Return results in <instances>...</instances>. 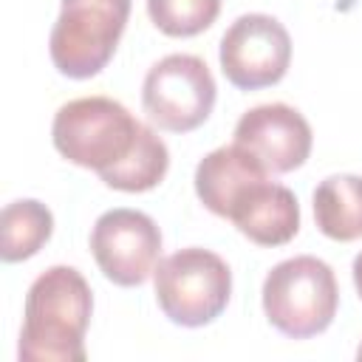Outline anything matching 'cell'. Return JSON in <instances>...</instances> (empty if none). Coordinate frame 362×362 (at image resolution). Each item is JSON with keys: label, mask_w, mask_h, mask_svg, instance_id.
Instances as JSON below:
<instances>
[{"label": "cell", "mask_w": 362, "mask_h": 362, "mask_svg": "<svg viewBox=\"0 0 362 362\" xmlns=\"http://www.w3.org/2000/svg\"><path fill=\"white\" fill-rule=\"evenodd\" d=\"M215 79L206 62L195 54H167L158 59L141 85V107L147 119L170 133L201 127L215 107Z\"/></svg>", "instance_id": "6"}, {"label": "cell", "mask_w": 362, "mask_h": 362, "mask_svg": "<svg viewBox=\"0 0 362 362\" xmlns=\"http://www.w3.org/2000/svg\"><path fill=\"white\" fill-rule=\"evenodd\" d=\"M356 356H359V359H362V342H359V348H356Z\"/></svg>", "instance_id": "17"}, {"label": "cell", "mask_w": 362, "mask_h": 362, "mask_svg": "<svg viewBox=\"0 0 362 362\" xmlns=\"http://www.w3.org/2000/svg\"><path fill=\"white\" fill-rule=\"evenodd\" d=\"M351 274H354V286H356V294H359V300H362V252L354 257Z\"/></svg>", "instance_id": "16"}, {"label": "cell", "mask_w": 362, "mask_h": 362, "mask_svg": "<svg viewBox=\"0 0 362 362\" xmlns=\"http://www.w3.org/2000/svg\"><path fill=\"white\" fill-rule=\"evenodd\" d=\"M130 0H62L48 37L54 68L68 79L96 76L124 34Z\"/></svg>", "instance_id": "5"}, {"label": "cell", "mask_w": 362, "mask_h": 362, "mask_svg": "<svg viewBox=\"0 0 362 362\" xmlns=\"http://www.w3.org/2000/svg\"><path fill=\"white\" fill-rule=\"evenodd\" d=\"M260 294L269 325L288 339H308L322 334L339 308V286L334 269L314 255L280 260L266 274Z\"/></svg>", "instance_id": "3"}, {"label": "cell", "mask_w": 362, "mask_h": 362, "mask_svg": "<svg viewBox=\"0 0 362 362\" xmlns=\"http://www.w3.org/2000/svg\"><path fill=\"white\" fill-rule=\"evenodd\" d=\"M90 314L93 294L82 272L74 266L45 269L25 294L20 362H82Z\"/></svg>", "instance_id": "1"}, {"label": "cell", "mask_w": 362, "mask_h": 362, "mask_svg": "<svg viewBox=\"0 0 362 362\" xmlns=\"http://www.w3.org/2000/svg\"><path fill=\"white\" fill-rule=\"evenodd\" d=\"M153 286L156 303L170 322L181 328H201L226 311L232 297V272L221 255L187 246L158 260Z\"/></svg>", "instance_id": "4"}, {"label": "cell", "mask_w": 362, "mask_h": 362, "mask_svg": "<svg viewBox=\"0 0 362 362\" xmlns=\"http://www.w3.org/2000/svg\"><path fill=\"white\" fill-rule=\"evenodd\" d=\"M314 221L331 240L351 243L362 238V178L351 173L328 175L314 189Z\"/></svg>", "instance_id": "12"}, {"label": "cell", "mask_w": 362, "mask_h": 362, "mask_svg": "<svg viewBox=\"0 0 362 362\" xmlns=\"http://www.w3.org/2000/svg\"><path fill=\"white\" fill-rule=\"evenodd\" d=\"M54 235V215L34 198H20L3 206L0 215V257L20 263L34 257Z\"/></svg>", "instance_id": "13"}, {"label": "cell", "mask_w": 362, "mask_h": 362, "mask_svg": "<svg viewBox=\"0 0 362 362\" xmlns=\"http://www.w3.org/2000/svg\"><path fill=\"white\" fill-rule=\"evenodd\" d=\"M147 14L167 37H195L218 20L221 0H147Z\"/></svg>", "instance_id": "15"}, {"label": "cell", "mask_w": 362, "mask_h": 362, "mask_svg": "<svg viewBox=\"0 0 362 362\" xmlns=\"http://www.w3.org/2000/svg\"><path fill=\"white\" fill-rule=\"evenodd\" d=\"M226 221L257 246H283L300 232V204L288 187L266 175L235 198Z\"/></svg>", "instance_id": "10"}, {"label": "cell", "mask_w": 362, "mask_h": 362, "mask_svg": "<svg viewBox=\"0 0 362 362\" xmlns=\"http://www.w3.org/2000/svg\"><path fill=\"white\" fill-rule=\"evenodd\" d=\"M144 122L122 102L107 96H82L65 102L51 122V141L62 158L93 170L99 178L116 170L139 144Z\"/></svg>", "instance_id": "2"}, {"label": "cell", "mask_w": 362, "mask_h": 362, "mask_svg": "<svg viewBox=\"0 0 362 362\" xmlns=\"http://www.w3.org/2000/svg\"><path fill=\"white\" fill-rule=\"evenodd\" d=\"M90 252L99 272L116 286H141L161 257V229L147 212L107 209L90 229Z\"/></svg>", "instance_id": "8"}, {"label": "cell", "mask_w": 362, "mask_h": 362, "mask_svg": "<svg viewBox=\"0 0 362 362\" xmlns=\"http://www.w3.org/2000/svg\"><path fill=\"white\" fill-rule=\"evenodd\" d=\"M235 144L252 153L272 175L291 173L311 156V124L305 116L286 105L269 102L246 110L235 124Z\"/></svg>", "instance_id": "9"}, {"label": "cell", "mask_w": 362, "mask_h": 362, "mask_svg": "<svg viewBox=\"0 0 362 362\" xmlns=\"http://www.w3.org/2000/svg\"><path fill=\"white\" fill-rule=\"evenodd\" d=\"M272 175L240 144H223L206 153L195 167V195L218 218H226L235 198L255 181Z\"/></svg>", "instance_id": "11"}, {"label": "cell", "mask_w": 362, "mask_h": 362, "mask_svg": "<svg viewBox=\"0 0 362 362\" xmlns=\"http://www.w3.org/2000/svg\"><path fill=\"white\" fill-rule=\"evenodd\" d=\"M167 170H170V150L164 139L153 127L144 124L141 139L133 147V153L116 170L105 173L102 181L119 192H147L164 181Z\"/></svg>", "instance_id": "14"}, {"label": "cell", "mask_w": 362, "mask_h": 362, "mask_svg": "<svg viewBox=\"0 0 362 362\" xmlns=\"http://www.w3.org/2000/svg\"><path fill=\"white\" fill-rule=\"evenodd\" d=\"M221 71L240 90L277 85L291 65V37L272 14H240L221 37Z\"/></svg>", "instance_id": "7"}]
</instances>
